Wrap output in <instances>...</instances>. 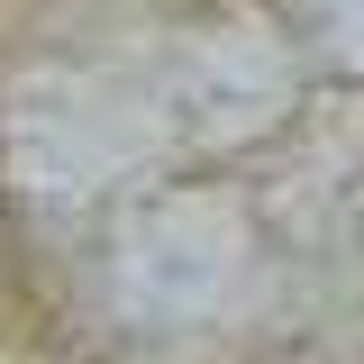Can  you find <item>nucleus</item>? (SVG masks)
<instances>
[]
</instances>
